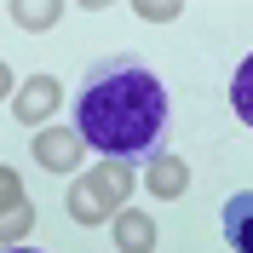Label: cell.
<instances>
[{
  "label": "cell",
  "instance_id": "5b68a950",
  "mask_svg": "<svg viewBox=\"0 0 253 253\" xmlns=\"http://www.w3.org/2000/svg\"><path fill=\"white\" fill-rule=\"evenodd\" d=\"M230 104H236V121L253 132V52L242 58V69L230 75Z\"/></svg>",
  "mask_w": 253,
  "mask_h": 253
},
{
  "label": "cell",
  "instance_id": "3957f363",
  "mask_svg": "<svg viewBox=\"0 0 253 253\" xmlns=\"http://www.w3.org/2000/svg\"><path fill=\"white\" fill-rule=\"evenodd\" d=\"M126 184H132V178H126V167H110L98 184H81L75 196H69V213H75V219H104V213H110L104 202H110L115 190H126Z\"/></svg>",
  "mask_w": 253,
  "mask_h": 253
},
{
  "label": "cell",
  "instance_id": "8fae6325",
  "mask_svg": "<svg viewBox=\"0 0 253 253\" xmlns=\"http://www.w3.org/2000/svg\"><path fill=\"white\" fill-rule=\"evenodd\" d=\"M6 253H41V248H6Z\"/></svg>",
  "mask_w": 253,
  "mask_h": 253
},
{
  "label": "cell",
  "instance_id": "ba28073f",
  "mask_svg": "<svg viewBox=\"0 0 253 253\" xmlns=\"http://www.w3.org/2000/svg\"><path fill=\"white\" fill-rule=\"evenodd\" d=\"M115 236H121V248L144 253V248H150V224H144V219H121V224H115Z\"/></svg>",
  "mask_w": 253,
  "mask_h": 253
},
{
  "label": "cell",
  "instance_id": "7a4b0ae2",
  "mask_svg": "<svg viewBox=\"0 0 253 253\" xmlns=\"http://www.w3.org/2000/svg\"><path fill=\"white\" fill-rule=\"evenodd\" d=\"M219 236L230 242V253H253V190H236L219 207Z\"/></svg>",
  "mask_w": 253,
  "mask_h": 253
},
{
  "label": "cell",
  "instance_id": "52a82bcc",
  "mask_svg": "<svg viewBox=\"0 0 253 253\" xmlns=\"http://www.w3.org/2000/svg\"><path fill=\"white\" fill-rule=\"evenodd\" d=\"M41 161H46V167H75V138H69V132H52V138H41Z\"/></svg>",
  "mask_w": 253,
  "mask_h": 253
},
{
  "label": "cell",
  "instance_id": "30bf717a",
  "mask_svg": "<svg viewBox=\"0 0 253 253\" xmlns=\"http://www.w3.org/2000/svg\"><path fill=\"white\" fill-rule=\"evenodd\" d=\"M6 86H12V75H6V63H0V92H6Z\"/></svg>",
  "mask_w": 253,
  "mask_h": 253
},
{
  "label": "cell",
  "instance_id": "6da1fadb",
  "mask_svg": "<svg viewBox=\"0 0 253 253\" xmlns=\"http://www.w3.org/2000/svg\"><path fill=\"white\" fill-rule=\"evenodd\" d=\"M167 86H161L144 58H98L75 86V138L110 167L156 161L167 144Z\"/></svg>",
  "mask_w": 253,
  "mask_h": 253
},
{
  "label": "cell",
  "instance_id": "9c48e42d",
  "mask_svg": "<svg viewBox=\"0 0 253 253\" xmlns=\"http://www.w3.org/2000/svg\"><path fill=\"white\" fill-rule=\"evenodd\" d=\"M58 12V6H41V12H35V6H17V17H23V23H29V29H46V17Z\"/></svg>",
  "mask_w": 253,
  "mask_h": 253
},
{
  "label": "cell",
  "instance_id": "277c9868",
  "mask_svg": "<svg viewBox=\"0 0 253 253\" xmlns=\"http://www.w3.org/2000/svg\"><path fill=\"white\" fill-rule=\"evenodd\" d=\"M58 104V81H29L23 92H17V121H46V110Z\"/></svg>",
  "mask_w": 253,
  "mask_h": 253
},
{
  "label": "cell",
  "instance_id": "8992f818",
  "mask_svg": "<svg viewBox=\"0 0 253 253\" xmlns=\"http://www.w3.org/2000/svg\"><path fill=\"white\" fill-rule=\"evenodd\" d=\"M150 190H156V196H178V190H184V167H178V156H156V167H150Z\"/></svg>",
  "mask_w": 253,
  "mask_h": 253
}]
</instances>
